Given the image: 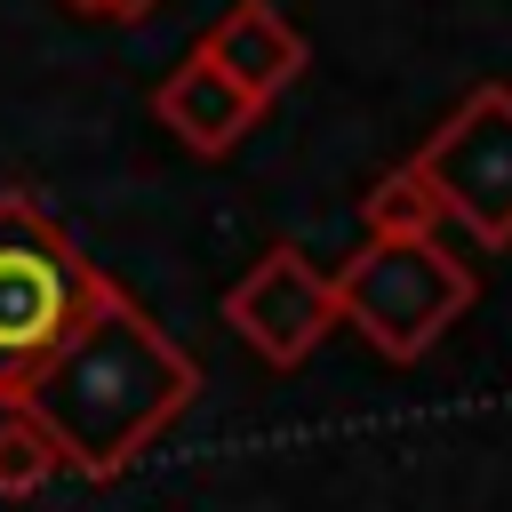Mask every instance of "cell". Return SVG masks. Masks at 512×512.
<instances>
[{
  "mask_svg": "<svg viewBox=\"0 0 512 512\" xmlns=\"http://www.w3.org/2000/svg\"><path fill=\"white\" fill-rule=\"evenodd\" d=\"M200 392L192 352L128 296V288H96V304L80 312V328L64 336V352L32 376L24 408L40 416V432L56 440L64 472L80 480H120Z\"/></svg>",
  "mask_w": 512,
  "mask_h": 512,
  "instance_id": "6da1fadb",
  "label": "cell"
},
{
  "mask_svg": "<svg viewBox=\"0 0 512 512\" xmlns=\"http://www.w3.org/2000/svg\"><path fill=\"white\" fill-rule=\"evenodd\" d=\"M104 272L80 256L56 208L32 192H0V400H24L32 376L64 352Z\"/></svg>",
  "mask_w": 512,
  "mask_h": 512,
  "instance_id": "7a4b0ae2",
  "label": "cell"
},
{
  "mask_svg": "<svg viewBox=\"0 0 512 512\" xmlns=\"http://www.w3.org/2000/svg\"><path fill=\"white\" fill-rule=\"evenodd\" d=\"M328 288L336 320H352L384 360H424L472 312V272L440 240H368Z\"/></svg>",
  "mask_w": 512,
  "mask_h": 512,
  "instance_id": "3957f363",
  "label": "cell"
},
{
  "mask_svg": "<svg viewBox=\"0 0 512 512\" xmlns=\"http://www.w3.org/2000/svg\"><path fill=\"white\" fill-rule=\"evenodd\" d=\"M440 216H456L480 248H512V88L480 80L408 160Z\"/></svg>",
  "mask_w": 512,
  "mask_h": 512,
  "instance_id": "277c9868",
  "label": "cell"
},
{
  "mask_svg": "<svg viewBox=\"0 0 512 512\" xmlns=\"http://www.w3.org/2000/svg\"><path fill=\"white\" fill-rule=\"evenodd\" d=\"M224 320H232V336L256 352V360H272V368H296V360H312L320 352V336L336 328V288H328V272L304 256V248H264L232 288H224Z\"/></svg>",
  "mask_w": 512,
  "mask_h": 512,
  "instance_id": "5b68a950",
  "label": "cell"
},
{
  "mask_svg": "<svg viewBox=\"0 0 512 512\" xmlns=\"http://www.w3.org/2000/svg\"><path fill=\"white\" fill-rule=\"evenodd\" d=\"M248 104H272V96H288L296 88V72H304V32L272 8V0H232L200 40H192Z\"/></svg>",
  "mask_w": 512,
  "mask_h": 512,
  "instance_id": "8992f818",
  "label": "cell"
},
{
  "mask_svg": "<svg viewBox=\"0 0 512 512\" xmlns=\"http://www.w3.org/2000/svg\"><path fill=\"white\" fill-rule=\"evenodd\" d=\"M152 112H160V128H168L184 152H200V160H224V152L264 120V104H248L200 48H184V56L168 64V80L152 88Z\"/></svg>",
  "mask_w": 512,
  "mask_h": 512,
  "instance_id": "52a82bcc",
  "label": "cell"
},
{
  "mask_svg": "<svg viewBox=\"0 0 512 512\" xmlns=\"http://www.w3.org/2000/svg\"><path fill=\"white\" fill-rule=\"evenodd\" d=\"M360 224H368V240H432L440 200H432V184L400 160V168H384V176L360 192Z\"/></svg>",
  "mask_w": 512,
  "mask_h": 512,
  "instance_id": "ba28073f",
  "label": "cell"
},
{
  "mask_svg": "<svg viewBox=\"0 0 512 512\" xmlns=\"http://www.w3.org/2000/svg\"><path fill=\"white\" fill-rule=\"evenodd\" d=\"M56 472H64L56 440L40 432V416H32L24 400H8V408H0V496H32V488H48Z\"/></svg>",
  "mask_w": 512,
  "mask_h": 512,
  "instance_id": "9c48e42d",
  "label": "cell"
},
{
  "mask_svg": "<svg viewBox=\"0 0 512 512\" xmlns=\"http://www.w3.org/2000/svg\"><path fill=\"white\" fill-rule=\"evenodd\" d=\"M160 0H88V16H104V24H144Z\"/></svg>",
  "mask_w": 512,
  "mask_h": 512,
  "instance_id": "30bf717a",
  "label": "cell"
},
{
  "mask_svg": "<svg viewBox=\"0 0 512 512\" xmlns=\"http://www.w3.org/2000/svg\"><path fill=\"white\" fill-rule=\"evenodd\" d=\"M64 8H80V16H88V0H64Z\"/></svg>",
  "mask_w": 512,
  "mask_h": 512,
  "instance_id": "8fae6325",
  "label": "cell"
},
{
  "mask_svg": "<svg viewBox=\"0 0 512 512\" xmlns=\"http://www.w3.org/2000/svg\"><path fill=\"white\" fill-rule=\"evenodd\" d=\"M0 408H8V400H0Z\"/></svg>",
  "mask_w": 512,
  "mask_h": 512,
  "instance_id": "7c38bea8",
  "label": "cell"
}]
</instances>
